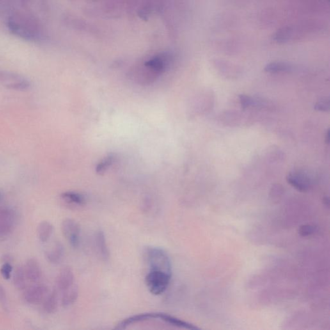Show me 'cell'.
I'll list each match as a JSON object with an SVG mask.
<instances>
[{
  "instance_id": "1",
  "label": "cell",
  "mask_w": 330,
  "mask_h": 330,
  "mask_svg": "<svg viewBox=\"0 0 330 330\" xmlns=\"http://www.w3.org/2000/svg\"><path fill=\"white\" fill-rule=\"evenodd\" d=\"M7 25L13 35L23 40L38 41L44 36V32L40 22L29 14L14 13L9 16Z\"/></svg>"
},
{
  "instance_id": "2",
  "label": "cell",
  "mask_w": 330,
  "mask_h": 330,
  "mask_svg": "<svg viewBox=\"0 0 330 330\" xmlns=\"http://www.w3.org/2000/svg\"><path fill=\"white\" fill-rule=\"evenodd\" d=\"M150 320H156L157 322L163 323L168 326L175 327L176 328L186 329H199V327L189 322L184 321L177 317H174L163 313H146L138 314L125 318L117 324L115 328L117 329H127L133 325L139 323L148 322Z\"/></svg>"
},
{
  "instance_id": "3",
  "label": "cell",
  "mask_w": 330,
  "mask_h": 330,
  "mask_svg": "<svg viewBox=\"0 0 330 330\" xmlns=\"http://www.w3.org/2000/svg\"><path fill=\"white\" fill-rule=\"evenodd\" d=\"M143 258L150 270L173 274V267L168 254L159 247L147 246L144 249Z\"/></svg>"
},
{
  "instance_id": "4",
  "label": "cell",
  "mask_w": 330,
  "mask_h": 330,
  "mask_svg": "<svg viewBox=\"0 0 330 330\" xmlns=\"http://www.w3.org/2000/svg\"><path fill=\"white\" fill-rule=\"evenodd\" d=\"M172 274L157 270H149L145 277V284L149 292L154 295L162 294L171 283Z\"/></svg>"
},
{
  "instance_id": "5",
  "label": "cell",
  "mask_w": 330,
  "mask_h": 330,
  "mask_svg": "<svg viewBox=\"0 0 330 330\" xmlns=\"http://www.w3.org/2000/svg\"><path fill=\"white\" fill-rule=\"evenodd\" d=\"M61 231L71 247L77 249L81 241V227L79 224L74 219H64L61 223Z\"/></svg>"
},
{
  "instance_id": "6",
  "label": "cell",
  "mask_w": 330,
  "mask_h": 330,
  "mask_svg": "<svg viewBox=\"0 0 330 330\" xmlns=\"http://www.w3.org/2000/svg\"><path fill=\"white\" fill-rule=\"evenodd\" d=\"M17 214L10 207L0 208V239L8 237L15 230Z\"/></svg>"
},
{
  "instance_id": "7",
  "label": "cell",
  "mask_w": 330,
  "mask_h": 330,
  "mask_svg": "<svg viewBox=\"0 0 330 330\" xmlns=\"http://www.w3.org/2000/svg\"><path fill=\"white\" fill-rule=\"evenodd\" d=\"M49 294V289L43 285L32 286L24 294L25 301L31 304L40 303Z\"/></svg>"
},
{
  "instance_id": "8",
  "label": "cell",
  "mask_w": 330,
  "mask_h": 330,
  "mask_svg": "<svg viewBox=\"0 0 330 330\" xmlns=\"http://www.w3.org/2000/svg\"><path fill=\"white\" fill-rule=\"evenodd\" d=\"M75 284L74 272L70 267H64L56 277V289L58 292H63Z\"/></svg>"
},
{
  "instance_id": "9",
  "label": "cell",
  "mask_w": 330,
  "mask_h": 330,
  "mask_svg": "<svg viewBox=\"0 0 330 330\" xmlns=\"http://www.w3.org/2000/svg\"><path fill=\"white\" fill-rule=\"evenodd\" d=\"M94 245L98 257L101 260L107 261L109 260L110 252L107 243L105 233L102 230H98L94 236Z\"/></svg>"
},
{
  "instance_id": "10",
  "label": "cell",
  "mask_w": 330,
  "mask_h": 330,
  "mask_svg": "<svg viewBox=\"0 0 330 330\" xmlns=\"http://www.w3.org/2000/svg\"><path fill=\"white\" fill-rule=\"evenodd\" d=\"M286 180L291 186L298 191L306 192L310 188V182L306 176L301 173H290L286 177Z\"/></svg>"
},
{
  "instance_id": "11",
  "label": "cell",
  "mask_w": 330,
  "mask_h": 330,
  "mask_svg": "<svg viewBox=\"0 0 330 330\" xmlns=\"http://www.w3.org/2000/svg\"><path fill=\"white\" fill-rule=\"evenodd\" d=\"M64 202L70 207L79 208L86 205L87 200L84 195L75 192H65L61 195Z\"/></svg>"
},
{
  "instance_id": "12",
  "label": "cell",
  "mask_w": 330,
  "mask_h": 330,
  "mask_svg": "<svg viewBox=\"0 0 330 330\" xmlns=\"http://www.w3.org/2000/svg\"><path fill=\"white\" fill-rule=\"evenodd\" d=\"M27 279L32 282H37L41 276V270L38 261L34 258L27 260L24 268Z\"/></svg>"
},
{
  "instance_id": "13",
  "label": "cell",
  "mask_w": 330,
  "mask_h": 330,
  "mask_svg": "<svg viewBox=\"0 0 330 330\" xmlns=\"http://www.w3.org/2000/svg\"><path fill=\"white\" fill-rule=\"evenodd\" d=\"M65 249L63 245L59 242H56L51 249L46 252L45 256L47 260L52 264H59L63 260Z\"/></svg>"
},
{
  "instance_id": "14",
  "label": "cell",
  "mask_w": 330,
  "mask_h": 330,
  "mask_svg": "<svg viewBox=\"0 0 330 330\" xmlns=\"http://www.w3.org/2000/svg\"><path fill=\"white\" fill-rule=\"evenodd\" d=\"M61 293V305L64 308H67V307L72 305L77 301L79 295L78 286L75 283L74 285L66 289Z\"/></svg>"
},
{
  "instance_id": "15",
  "label": "cell",
  "mask_w": 330,
  "mask_h": 330,
  "mask_svg": "<svg viewBox=\"0 0 330 330\" xmlns=\"http://www.w3.org/2000/svg\"><path fill=\"white\" fill-rule=\"evenodd\" d=\"M58 291L54 289L45 298L43 308L47 313L53 314L56 312L58 308Z\"/></svg>"
},
{
  "instance_id": "16",
  "label": "cell",
  "mask_w": 330,
  "mask_h": 330,
  "mask_svg": "<svg viewBox=\"0 0 330 330\" xmlns=\"http://www.w3.org/2000/svg\"><path fill=\"white\" fill-rule=\"evenodd\" d=\"M54 226L49 221L41 222L38 227V235L41 242H47L52 237Z\"/></svg>"
},
{
  "instance_id": "17",
  "label": "cell",
  "mask_w": 330,
  "mask_h": 330,
  "mask_svg": "<svg viewBox=\"0 0 330 330\" xmlns=\"http://www.w3.org/2000/svg\"><path fill=\"white\" fill-rule=\"evenodd\" d=\"M293 70L291 64L281 61L272 62L265 67V71L269 73L290 72Z\"/></svg>"
},
{
  "instance_id": "18",
  "label": "cell",
  "mask_w": 330,
  "mask_h": 330,
  "mask_svg": "<svg viewBox=\"0 0 330 330\" xmlns=\"http://www.w3.org/2000/svg\"><path fill=\"white\" fill-rule=\"evenodd\" d=\"M26 275L24 268L18 267L13 274V284L18 290H24L26 287Z\"/></svg>"
},
{
  "instance_id": "19",
  "label": "cell",
  "mask_w": 330,
  "mask_h": 330,
  "mask_svg": "<svg viewBox=\"0 0 330 330\" xmlns=\"http://www.w3.org/2000/svg\"><path fill=\"white\" fill-rule=\"evenodd\" d=\"M217 68H219L223 74H225L226 76H234L238 74V70L235 66H233L231 64L226 63V62L219 61L217 63Z\"/></svg>"
},
{
  "instance_id": "20",
  "label": "cell",
  "mask_w": 330,
  "mask_h": 330,
  "mask_svg": "<svg viewBox=\"0 0 330 330\" xmlns=\"http://www.w3.org/2000/svg\"><path fill=\"white\" fill-rule=\"evenodd\" d=\"M7 88L15 91H27L31 87V84L26 79L20 80V81L9 82L6 85Z\"/></svg>"
},
{
  "instance_id": "21",
  "label": "cell",
  "mask_w": 330,
  "mask_h": 330,
  "mask_svg": "<svg viewBox=\"0 0 330 330\" xmlns=\"http://www.w3.org/2000/svg\"><path fill=\"white\" fill-rule=\"evenodd\" d=\"M25 79L24 77L16 73L0 70V81L13 82Z\"/></svg>"
},
{
  "instance_id": "22",
  "label": "cell",
  "mask_w": 330,
  "mask_h": 330,
  "mask_svg": "<svg viewBox=\"0 0 330 330\" xmlns=\"http://www.w3.org/2000/svg\"><path fill=\"white\" fill-rule=\"evenodd\" d=\"M114 157L113 155H111L109 156L105 157L102 161L98 164L96 167V173L98 174L104 173L106 170L109 168L114 161Z\"/></svg>"
},
{
  "instance_id": "23",
  "label": "cell",
  "mask_w": 330,
  "mask_h": 330,
  "mask_svg": "<svg viewBox=\"0 0 330 330\" xmlns=\"http://www.w3.org/2000/svg\"><path fill=\"white\" fill-rule=\"evenodd\" d=\"M13 270V266L11 265L10 263H5L2 266L1 268H0V273H1L2 276L4 277V279L9 280V279H10L11 278Z\"/></svg>"
},
{
  "instance_id": "24",
  "label": "cell",
  "mask_w": 330,
  "mask_h": 330,
  "mask_svg": "<svg viewBox=\"0 0 330 330\" xmlns=\"http://www.w3.org/2000/svg\"><path fill=\"white\" fill-rule=\"evenodd\" d=\"M239 102L242 109H246L250 107H253L254 98L246 95H240L239 96Z\"/></svg>"
},
{
  "instance_id": "25",
  "label": "cell",
  "mask_w": 330,
  "mask_h": 330,
  "mask_svg": "<svg viewBox=\"0 0 330 330\" xmlns=\"http://www.w3.org/2000/svg\"><path fill=\"white\" fill-rule=\"evenodd\" d=\"M299 233L303 237H307V236L311 235L315 232V228L314 226L306 224V225L301 226L299 228Z\"/></svg>"
},
{
  "instance_id": "26",
  "label": "cell",
  "mask_w": 330,
  "mask_h": 330,
  "mask_svg": "<svg viewBox=\"0 0 330 330\" xmlns=\"http://www.w3.org/2000/svg\"><path fill=\"white\" fill-rule=\"evenodd\" d=\"M314 109L316 111H322V112H327L329 110V100H321L320 102H317L315 105Z\"/></svg>"
},
{
  "instance_id": "27",
  "label": "cell",
  "mask_w": 330,
  "mask_h": 330,
  "mask_svg": "<svg viewBox=\"0 0 330 330\" xmlns=\"http://www.w3.org/2000/svg\"><path fill=\"white\" fill-rule=\"evenodd\" d=\"M0 303L5 309H8V300L6 290L1 285H0Z\"/></svg>"
},
{
  "instance_id": "28",
  "label": "cell",
  "mask_w": 330,
  "mask_h": 330,
  "mask_svg": "<svg viewBox=\"0 0 330 330\" xmlns=\"http://www.w3.org/2000/svg\"><path fill=\"white\" fill-rule=\"evenodd\" d=\"M325 136H326V137H325V141H326V143L327 144H329V139H330V137H329V129L327 130L326 134H325Z\"/></svg>"
}]
</instances>
